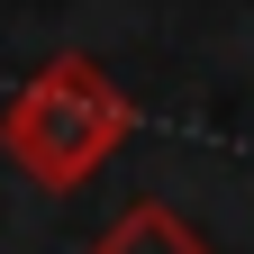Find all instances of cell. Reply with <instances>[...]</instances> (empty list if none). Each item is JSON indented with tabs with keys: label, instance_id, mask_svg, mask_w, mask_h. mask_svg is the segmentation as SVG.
Instances as JSON below:
<instances>
[{
	"label": "cell",
	"instance_id": "1",
	"mask_svg": "<svg viewBox=\"0 0 254 254\" xmlns=\"http://www.w3.org/2000/svg\"><path fill=\"white\" fill-rule=\"evenodd\" d=\"M136 127V109H127V91L100 73L91 55H55L37 64L18 91H9V109H0V154L37 182V190H73L91 182L118 154V136Z\"/></svg>",
	"mask_w": 254,
	"mask_h": 254
},
{
	"label": "cell",
	"instance_id": "2",
	"mask_svg": "<svg viewBox=\"0 0 254 254\" xmlns=\"http://www.w3.org/2000/svg\"><path fill=\"white\" fill-rule=\"evenodd\" d=\"M91 254H209V236L190 227L182 209H164V200H136V209H118L109 227H100V245Z\"/></svg>",
	"mask_w": 254,
	"mask_h": 254
}]
</instances>
